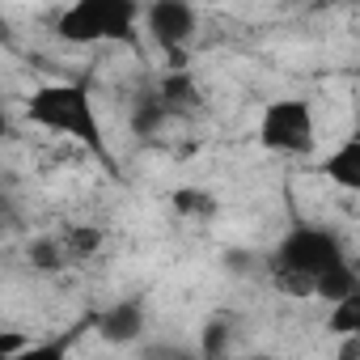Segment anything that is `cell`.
I'll use <instances>...</instances> for the list:
<instances>
[{
    "label": "cell",
    "instance_id": "6da1fadb",
    "mask_svg": "<svg viewBox=\"0 0 360 360\" xmlns=\"http://www.w3.org/2000/svg\"><path fill=\"white\" fill-rule=\"evenodd\" d=\"M26 119L43 131L68 136L94 153H102V119L94 106V94L81 81H47L26 98Z\"/></svg>",
    "mask_w": 360,
    "mask_h": 360
},
{
    "label": "cell",
    "instance_id": "8992f818",
    "mask_svg": "<svg viewBox=\"0 0 360 360\" xmlns=\"http://www.w3.org/2000/svg\"><path fill=\"white\" fill-rule=\"evenodd\" d=\"M322 174H326V183H335L339 191H360V136H343L326 161H322Z\"/></svg>",
    "mask_w": 360,
    "mask_h": 360
},
{
    "label": "cell",
    "instance_id": "8fae6325",
    "mask_svg": "<svg viewBox=\"0 0 360 360\" xmlns=\"http://www.w3.org/2000/svg\"><path fill=\"white\" fill-rule=\"evenodd\" d=\"M60 242H64V255L85 259V255H94V250L102 246V229H98V225H81V229H72V233L60 238Z\"/></svg>",
    "mask_w": 360,
    "mask_h": 360
},
{
    "label": "cell",
    "instance_id": "4fadbf2b",
    "mask_svg": "<svg viewBox=\"0 0 360 360\" xmlns=\"http://www.w3.org/2000/svg\"><path fill=\"white\" fill-rule=\"evenodd\" d=\"M34 339L26 330H0V356H18L22 347H30Z\"/></svg>",
    "mask_w": 360,
    "mask_h": 360
},
{
    "label": "cell",
    "instance_id": "ba28073f",
    "mask_svg": "<svg viewBox=\"0 0 360 360\" xmlns=\"http://www.w3.org/2000/svg\"><path fill=\"white\" fill-rule=\"evenodd\" d=\"M169 208L183 217V221H212V217L221 212L217 195L204 191V187H178V191L169 195Z\"/></svg>",
    "mask_w": 360,
    "mask_h": 360
},
{
    "label": "cell",
    "instance_id": "9a60e30c",
    "mask_svg": "<svg viewBox=\"0 0 360 360\" xmlns=\"http://www.w3.org/2000/svg\"><path fill=\"white\" fill-rule=\"evenodd\" d=\"M250 360H276V356H250Z\"/></svg>",
    "mask_w": 360,
    "mask_h": 360
},
{
    "label": "cell",
    "instance_id": "30bf717a",
    "mask_svg": "<svg viewBox=\"0 0 360 360\" xmlns=\"http://www.w3.org/2000/svg\"><path fill=\"white\" fill-rule=\"evenodd\" d=\"M68 356H72V335H60V339L30 343V347H22L18 356H0V360H68Z\"/></svg>",
    "mask_w": 360,
    "mask_h": 360
},
{
    "label": "cell",
    "instance_id": "277c9868",
    "mask_svg": "<svg viewBox=\"0 0 360 360\" xmlns=\"http://www.w3.org/2000/svg\"><path fill=\"white\" fill-rule=\"evenodd\" d=\"M259 148L276 157H309L318 148V119L309 98H271L259 106L255 119Z\"/></svg>",
    "mask_w": 360,
    "mask_h": 360
},
{
    "label": "cell",
    "instance_id": "3957f363",
    "mask_svg": "<svg viewBox=\"0 0 360 360\" xmlns=\"http://www.w3.org/2000/svg\"><path fill=\"white\" fill-rule=\"evenodd\" d=\"M136 22H140L136 0H77V5L56 13V34L72 47L123 43L136 34Z\"/></svg>",
    "mask_w": 360,
    "mask_h": 360
},
{
    "label": "cell",
    "instance_id": "52a82bcc",
    "mask_svg": "<svg viewBox=\"0 0 360 360\" xmlns=\"http://www.w3.org/2000/svg\"><path fill=\"white\" fill-rule=\"evenodd\" d=\"M98 335L106 343H136L144 335V309L136 301H119L98 318Z\"/></svg>",
    "mask_w": 360,
    "mask_h": 360
},
{
    "label": "cell",
    "instance_id": "7a4b0ae2",
    "mask_svg": "<svg viewBox=\"0 0 360 360\" xmlns=\"http://www.w3.org/2000/svg\"><path fill=\"white\" fill-rule=\"evenodd\" d=\"M343 263H347V255H343V246H339L335 233L314 229V225H301V229H292V233L280 242L271 280H276V288H280L284 297L314 301L318 280H322L326 271L343 267Z\"/></svg>",
    "mask_w": 360,
    "mask_h": 360
},
{
    "label": "cell",
    "instance_id": "9c48e42d",
    "mask_svg": "<svg viewBox=\"0 0 360 360\" xmlns=\"http://www.w3.org/2000/svg\"><path fill=\"white\" fill-rule=\"evenodd\" d=\"M326 335H335V339H356L360 335V292L326 305Z\"/></svg>",
    "mask_w": 360,
    "mask_h": 360
},
{
    "label": "cell",
    "instance_id": "5b68a950",
    "mask_svg": "<svg viewBox=\"0 0 360 360\" xmlns=\"http://www.w3.org/2000/svg\"><path fill=\"white\" fill-rule=\"evenodd\" d=\"M140 22L148 26L157 47H165L169 56H178V47L195 34V9L183 5V0H157V5L140 9Z\"/></svg>",
    "mask_w": 360,
    "mask_h": 360
},
{
    "label": "cell",
    "instance_id": "5bb4252c",
    "mask_svg": "<svg viewBox=\"0 0 360 360\" xmlns=\"http://www.w3.org/2000/svg\"><path fill=\"white\" fill-rule=\"evenodd\" d=\"M5 136H9V115L0 110V140H5Z\"/></svg>",
    "mask_w": 360,
    "mask_h": 360
},
{
    "label": "cell",
    "instance_id": "7c38bea8",
    "mask_svg": "<svg viewBox=\"0 0 360 360\" xmlns=\"http://www.w3.org/2000/svg\"><path fill=\"white\" fill-rule=\"evenodd\" d=\"M30 263H34L39 271H56V267L64 263V242H60V238H39V242H30Z\"/></svg>",
    "mask_w": 360,
    "mask_h": 360
}]
</instances>
